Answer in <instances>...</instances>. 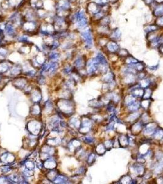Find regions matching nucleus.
I'll use <instances>...</instances> for the list:
<instances>
[{"instance_id":"f257e3e1","label":"nucleus","mask_w":163,"mask_h":184,"mask_svg":"<svg viewBox=\"0 0 163 184\" xmlns=\"http://www.w3.org/2000/svg\"><path fill=\"white\" fill-rule=\"evenodd\" d=\"M56 105L57 106L56 109L65 116H71L74 112V104L69 99H60Z\"/></svg>"},{"instance_id":"f03ea898","label":"nucleus","mask_w":163,"mask_h":184,"mask_svg":"<svg viewBox=\"0 0 163 184\" xmlns=\"http://www.w3.org/2000/svg\"><path fill=\"white\" fill-rule=\"evenodd\" d=\"M26 127L30 134L33 135H37L41 133V131L42 128V125L41 122L38 118L34 117V119L30 120L27 123Z\"/></svg>"},{"instance_id":"7ed1b4c3","label":"nucleus","mask_w":163,"mask_h":184,"mask_svg":"<svg viewBox=\"0 0 163 184\" xmlns=\"http://www.w3.org/2000/svg\"><path fill=\"white\" fill-rule=\"evenodd\" d=\"M80 38L82 41L85 44V47L89 49L93 45V31L90 28L87 27L80 31Z\"/></svg>"},{"instance_id":"20e7f679","label":"nucleus","mask_w":163,"mask_h":184,"mask_svg":"<svg viewBox=\"0 0 163 184\" xmlns=\"http://www.w3.org/2000/svg\"><path fill=\"white\" fill-rule=\"evenodd\" d=\"M20 29L17 28L12 23L6 21L4 25V34L5 38L8 37L12 39H15L19 34Z\"/></svg>"},{"instance_id":"39448f33","label":"nucleus","mask_w":163,"mask_h":184,"mask_svg":"<svg viewBox=\"0 0 163 184\" xmlns=\"http://www.w3.org/2000/svg\"><path fill=\"white\" fill-rule=\"evenodd\" d=\"M101 9H102V6L97 3L90 2L87 6L86 12L89 15L93 16L94 15L98 13L99 11L101 10Z\"/></svg>"},{"instance_id":"423d86ee","label":"nucleus","mask_w":163,"mask_h":184,"mask_svg":"<svg viewBox=\"0 0 163 184\" xmlns=\"http://www.w3.org/2000/svg\"><path fill=\"white\" fill-rule=\"evenodd\" d=\"M15 157L14 155L9 152H5L0 157V162L6 164H12L14 163Z\"/></svg>"},{"instance_id":"0eeeda50","label":"nucleus","mask_w":163,"mask_h":184,"mask_svg":"<svg viewBox=\"0 0 163 184\" xmlns=\"http://www.w3.org/2000/svg\"><path fill=\"white\" fill-rule=\"evenodd\" d=\"M92 126V122L88 118H85L82 120L79 128V131L82 134H87L91 130Z\"/></svg>"},{"instance_id":"6e6552de","label":"nucleus","mask_w":163,"mask_h":184,"mask_svg":"<svg viewBox=\"0 0 163 184\" xmlns=\"http://www.w3.org/2000/svg\"><path fill=\"white\" fill-rule=\"evenodd\" d=\"M30 94L31 96L30 99L34 104H35V103H39V102L42 100L41 92L37 89L32 90Z\"/></svg>"},{"instance_id":"1a4fd4ad","label":"nucleus","mask_w":163,"mask_h":184,"mask_svg":"<svg viewBox=\"0 0 163 184\" xmlns=\"http://www.w3.org/2000/svg\"><path fill=\"white\" fill-rule=\"evenodd\" d=\"M57 162L53 158H49L45 160L43 163V168L47 170L55 169L57 167Z\"/></svg>"},{"instance_id":"9d476101","label":"nucleus","mask_w":163,"mask_h":184,"mask_svg":"<svg viewBox=\"0 0 163 184\" xmlns=\"http://www.w3.org/2000/svg\"><path fill=\"white\" fill-rule=\"evenodd\" d=\"M14 85L19 89H25L28 85V80L26 78L18 77L14 80Z\"/></svg>"},{"instance_id":"9b49d317","label":"nucleus","mask_w":163,"mask_h":184,"mask_svg":"<svg viewBox=\"0 0 163 184\" xmlns=\"http://www.w3.org/2000/svg\"><path fill=\"white\" fill-rule=\"evenodd\" d=\"M28 6L35 10L43 8V0H27Z\"/></svg>"},{"instance_id":"f8f14e48","label":"nucleus","mask_w":163,"mask_h":184,"mask_svg":"<svg viewBox=\"0 0 163 184\" xmlns=\"http://www.w3.org/2000/svg\"><path fill=\"white\" fill-rule=\"evenodd\" d=\"M87 63L83 56H78L74 61V68L78 71L79 70H82L86 66Z\"/></svg>"},{"instance_id":"ddd939ff","label":"nucleus","mask_w":163,"mask_h":184,"mask_svg":"<svg viewBox=\"0 0 163 184\" xmlns=\"http://www.w3.org/2000/svg\"><path fill=\"white\" fill-rule=\"evenodd\" d=\"M41 112L42 109L40 105H39V103H35L33 106L31 107L30 114L34 117L37 118L38 117H39V116L41 114Z\"/></svg>"},{"instance_id":"4468645a","label":"nucleus","mask_w":163,"mask_h":184,"mask_svg":"<svg viewBox=\"0 0 163 184\" xmlns=\"http://www.w3.org/2000/svg\"><path fill=\"white\" fill-rule=\"evenodd\" d=\"M106 47L109 52L113 54L118 52V51H119L120 49L119 45L115 41H112V40H110V41H109L108 43H107Z\"/></svg>"},{"instance_id":"2eb2a0df","label":"nucleus","mask_w":163,"mask_h":184,"mask_svg":"<svg viewBox=\"0 0 163 184\" xmlns=\"http://www.w3.org/2000/svg\"><path fill=\"white\" fill-rule=\"evenodd\" d=\"M9 54V49L7 44H4L0 46V61L6 60Z\"/></svg>"},{"instance_id":"dca6fc26","label":"nucleus","mask_w":163,"mask_h":184,"mask_svg":"<svg viewBox=\"0 0 163 184\" xmlns=\"http://www.w3.org/2000/svg\"><path fill=\"white\" fill-rule=\"evenodd\" d=\"M153 14L156 17L163 15V3H158L153 8Z\"/></svg>"},{"instance_id":"f3484780","label":"nucleus","mask_w":163,"mask_h":184,"mask_svg":"<svg viewBox=\"0 0 163 184\" xmlns=\"http://www.w3.org/2000/svg\"><path fill=\"white\" fill-rule=\"evenodd\" d=\"M9 71L11 74V75L13 76H18L22 71V67L19 64L12 65V66L10 67Z\"/></svg>"},{"instance_id":"a211bd4d","label":"nucleus","mask_w":163,"mask_h":184,"mask_svg":"<svg viewBox=\"0 0 163 184\" xmlns=\"http://www.w3.org/2000/svg\"><path fill=\"white\" fill-rule=\"evenodd\" d=\"M31 43L30 44H23L21 46V47L19 50V52L22 55H26L29 54L31 51Z\"/></svg>"},{"instance_id":"6ab92c4d","label":"nucleus","mask_w":163,"mask_h":184,"mask_svg":"<svg viewBox=\"0 0 163 184\" xmlns=\"http://www.w3.org/2000/svg\"><path fill=\"white\" fill-rule=\"evenodd\" d=\"M12 66H10L9 63L6 60L0 61V73L3 74L8 72Z\"/></svg>"},{"instance_id":"aec40b11","label":"nucleus","mask_w":163,"mask_h":184,"mask_svg":"<svg viewBox=\"0 0 163 184\" xmlns=\"http://www.w3.org/2000/svg\"><path fill=\"white\" fill-rule=\"evenodd\" d=\"M60 58V54L56 50L50 51L47 54V60L52 61H58Z\"/></svg>"},{"instance_id":"412c9836","label":"nucleus","mask_w":163,"mask_h":184,"mask_svg":"<svg viewBox=\"0 0 163 184\" xmlns=\"http://www.w3.org/2000/svg\"><path fill=\"white\" fill-rule=\"evenodd\" d=\"M109 38L112 41H118L121 38V33L119 29H115L110 32L109 34Z\"/></svg>"},{"instance_id":"4be33fe9","label":"nucleus","mask_w":163,"mask_h":184,"mask_svg":"<svg viewBox=\"0 0 163 184\" xmlns=\"http://www.w3.org/2000/svg\"><path fill=\"white\" fill-rule=\"evenodd\" d=\"M61 143V140L58 137H52L49 138L47 140L46 144L52 147H55L56 146H59Z\"/></svg>"},{"instance_id":"5701e85b","label":"nucleus","mask_w":163,"mask_h":184,"mask_svg":"<svg viewBox=\"0 0 163 184\" xmlns=\"http://www.w3.org/2000/svg\"><path fill=\"white\" fill-rule=\"evenodd\" d=\"M69 182L68 177L61 174H58L57 177L53 182L54 183H67Z\"/></svg>"},{"instance_id":"b1692460","label":"nucleus","mask_w":163,"mask_h":184,"mask_svg":"<svg viewBox=\"0 0 163 184\" xmlns=\"http://www.w3.org/2000/svg\"><path fill=\"white\" fill-rule=\"evenodd\" d=\"M58 171L55 169H52L49 170L47 173L46 174V177L47 178V179L50 182H53L55 179V178L57 177V176L58 175Z\"/></svg>"},{"instance_id":"393cba45","label":"nucleus","mask_w":163,"mask_h":184,"mask_svg":"<svg viewBox=\"0 0 163 184\" xmlns=\"http://www.w3.org/2000/svg\"><path fill=\"white\" fill-rule=\"evenodd\" d=\"M131 94L134 97H137V98H142L144 95V89L143 88L137 87L135 88L132 90Z\"/></svg>"},{"instance_id":"a878e982","label":"nucleus","mask_w":163,"mask_h":184,"mask_svg":"<svg viewBox=\"0 0 163 184\" xmlns=\"http://www.w3.org/2000/svg\"><path fill=\"white\" fill-rule=\"evenodd\" d=\"M155 126H156V124L155 123H150L148 124L147 126H145L144 129V133L147 135H151L156 130Z\"/></svg>"},{"instance_id":"bb28decb","label":"nucleus","mask_w":163,"mask_h":184,"mask_svg":"<svg viewBox=\"0 0 163 184\" xmlns=\"http://www.w3.org/2000/svg\"><path fill=\"white\" fill-rule=\"evenodd\" d=\"M119 142L121 147H126L129 145V137L125 135H121L119 138Z\"/></svg>"},{"instance_id":"cd10ccee","label":"nucleus","mask_w":163,"mask_h":184,"mask_svg":"<svg viewBox=\"0 0 163 184\" xmlns=\"http://www.w3.org/2000/svg\"><path fill=\"white\" fill-rule=\"evenodd\" d=\"M134 171L139 176H142L144 173V166L140 164H135L134 165Z\"/></svg>"},{"instance_id":"c85d7f7f","label":"nucleus","mask_w":163,"mask_h":184,"mask_svg":"<svg viewBox=\"0 0 163 184\" xmlns=\"http://www.w3.org/2000/svg\"><path fill=\"white\" fill-rule=\"evenodd\" d=\"M139 61L137 60L136 59H134L132 56L128 55L126 57L125 59V63L128 65H132L135 64V63H137Z\"/></svg>"},{"instance_id":"c756f323","label":"nucleus","mask_w":163,"mask_h":184,"mask_svg":"<svg viewBox=\"0 0 163 184\" xmlns=\"http://www.w3.org/2000/svg\"><path fill=\"white\" fill-rule=\"evenodd\" d=\"M140 106V103L135 101L134 102L131 103V105H128V109L130 111H137L138 109H139Z\"/></svg>"},{"instance_id":"7c9ffc66","label":"nucleus","mask_w":163,"mask_h":184,"mask_svg":"<svg viewBox=\"0 0 163 184\" xmlns=\"http://www.w3.org/2000/svg\"><path fill=\"white\" fill-rule=\"evenodd\" d=\"M74 67L72 66L71 65L67 64L65 65L63 69V72L65 73V74H70L72 72L73 70H74Z\"/></svg>"},{"instance_id":"2f4dec72","label":"nucleus","mask_w":163,"mask_h":184,"mask_svg":"<svg viewBox=\"0 0 163 184\" xmlns=\"http://www.w3.org/2000/svg\"><path fill=\"white\" fill-rule=\"evenodd\" d=\"M105 147L104 146V144H99L96 148V152L98 154L100 155H103L105 152Z\"/></svg>"},{"instance_id":"473e14b6","label":"nucleus","mask_w":163,"mask_h":184,"mask_svg":"<svg viewBox=\"0 0 163 184\" xmlns=\"http://www.w3.org/2000/svg\"><path fill=\"white\" fill-rule=\"evenodd\" d=\"M70 124L74 128H80L81 122L76 118H73L70 120Z\"/></svg>"},{"instance_id":"72a5a7b5","label":"nucleus","mask_w":163,"mask_h":184,"mask_svg":"<svg viewBox=\"0 0 163 184\" xmlns=\"http://www.w3.org/2000/svg\"><path fill=\"white\" fill-rule=\"evenodd\" d=\"M44 109L46 112H51L53 110V106L52 104V102L48 101L47 102H46L44 105Z\"/></svg>"},{"instance_id":"f704fd0d","label":"nucleus","mask_w":163,"mask_h":184,"mask_svg":"<svg viewBox=\"0 0 163 184\" xmlns=\"http://www.w3.org/2000/svg\"><path fill=\"white\" fill-rule=\"evenodd\" d=\"M151 95V90L148 88L144 89V93L142 96L144 100H148Z\"/></svg>"},{"instance_id":"c9c22d12","label":"nucleus","mask_w":163,"mask_h":184,"mask_svg":"<svg viewBox=\"0 0 163 184\" xmlns=\"http://www.w3.org/2000/svg\"><path fill=\"white\" fill-rule=\"evenodd\" d=\"M153 135L156 139H160L163 137V130L161 129H158L156 131H155Z\"/></svg>"},{"instance_id":"e433bc0d","label":"nucleus","mask_w":163,"mask_h":184,"mask_svg":"<svg viewBox=\"0 0 163 184\" xmlns=\"http://www.w3.org/2000/svg\"><path fill=\"white\" fill-rule=\"evenodd\" d=\"M24 165L25 166V168L26 169H28L30 170H33L35 169V163L32 161H26L24 163Z\"/></svg>"},{"instance_id":"4c0bfd02","label":"nucleus","mask_w":163,"mask_h":184,"mask_svg":"<svg viewBox=\"0 0 163 184\" xmlns=\"http://www.w3.org/2000/svg\"><path fill=\"white\" fill-rule=\"evenodd\" d=\"M95 160H96V155H95L94 153H92L89 155V157L87 159V163L89 165H92L95 162Z\"/></svg>"},{"instance_id":"58836bf2","label":"nucleus","mask_w":163,"mask_h":184,"mask_svg":"<svg viewBox=\"0 0 163 184\" xmlns=\"http://www.w3.org/2000/svg\"><path fill=\"white\" fill-rule=\"evenodd\" d=\"M155 24L160 28H163V15L157 17L156 20H155Z\"/></svg>"},{"instance_id":"ea45409f","label":"nucleus","mask_w":163,"mask_h":184,"mask_svg":"<svg viewBox=\"0 0 163 184\" xmlns=\"http://www.w3.org/2000/svg\"><path fill=\"white\" fill-rule=\"evenodd\" d=\"M149 83H150V82H149L148 80L143 79L140 82V86L141 87H142L143 89L147 88V87H148V85H150Z\"/></svg>"},{"instance_id":"a19ab883","label":"nucleus","mask_w":163,"mask_h":184,"mask_svg":"<svg viewBox=\"0 0 163 184\" xmlns=\"http://www.w3.org/2000/svg\"><path fill=\"white\" fill-rule=\"evenodd\" d=\"M12 166H1V171L3 172V173H8V172H10L12 170Z\"/></svg>"},{"instance_id":"79ce46f5","label":"nucleus","mask_w":163,"mask_h":184,"mask_svg":"<svg viewBox=\"0 0 163 184\" xmlns=\"http://www.w3.org/2000/svg\"><path fill=\"white\" fill-rule=\"evenodd\" d=\"M118 54L119 56H123V57H126L127 56L129 55L128 52L126 49H119V50L118 51Z\"/></svg>"},{"instance_id":"37998d69","label":"nucleus","mask_w":163,"mask_h":184,"mask_svg":"<svg viewBox=\"0 0 163 184\" xmlns=\"http://www.w3.org/2000/svg\"><path fill=\"white\" fill-rule=\"evenodd\" d=\"M113 77H114V76H113V74H112V73H109L108 74H106L105 77H104V81L107 82H109L112 79H113Z\"/></svg>"},{"instance_id":"c03bdc74","label":"nucleus","mask_w":163,"mask_h":184,"mask_svg":"<svg viewBox=\"0 0 163 184\" xmlns=\"http://www.w3.org/2000/svg\"><path fill=\"white\" fill-rule=\"evenodd\" d=\"M104 144L105 148L108 149V150H110V149L112 148V147L113 146V142H112L111 140L107 141H105V142Z\"/></svg>"},{"instance_id":"a18cd8bd","label":"nucleus","mask_w":163,"mask_h":184,"mask_svg":"<svg viewBox=\"0 0 163 184\" xmlns=\"http://www.w3.org/2000/svg\"><path fill=\"white\" fill-rule=\"evenodd\" d=\"M121 181H123L125 183H132V179L130 177V176H124L123 177H122Z\"/></svg>"},{"instance_id":"49530a36","label":"nucleus","mask_w":163,"mask_h":184,"mask_svg":"<svg viewBox=\"0 0 163 184\" xmlns=\"http://www.w3.org/2000/svg\"><path fill=\"white\" fill-rule=\"evenodd\" d=\"M83 141L87 144H91V143H93V139L90 136H86L84 137Z\"/></svg>"},{"instance_id":"de8ad7c7","label":"nucleus","mask_w":163,"mask_h":184,"mask_svg":"<svg viewBox=\"0 0 163 184\" xmlns=\"http://www.w3.org/2000/svg\"><path fill=\"white\" fill-rule=\"evenodd\" d=\"M142 107L145 109H147L149 107L150 102L148 101V100H144V101L141 103Z\"/></svg>"},{"instance_id":"09e8293b","label":"nucleus","mask_w":163,"mask_h":184,"mask_svg":"<svg viewBox=\"0 0 163 184\" xmlns=\"http://www.w3.org/2000/svg\"><path fill=\"white\" fill-rule=\"evenodd\" d=\"M108 128V130H113L114 129V122H111V123H109V125H108V127H107Z\"/></svg>"},{"instance_id":"8fccbe9b","label":"nucleus","mask_w":163,"mask_h":184,"mask_svg":"<svg viewBox=\"0 0 163 184\" xmlns=\"http://www.w3.org/2000/svg\"><path fill=\"white\" fill-rule=\"evenodd\" d=\"M158 49L160 52L163 55V43L161 44L159 46H158Z\"/></svg>"},{"instance_id":"3c124183","label":"nucleus","mask_w":163,"mask_h":184,"mask_svg":"<svg viewBox=\"0 0 163 184\" xmlns=\"http://www.w3.org/2000/svg\"><path fill=\"white\" fill-rule=\"evenodd\" d=\"M3 79V74L0 73V84H1Z\"/></svg>"},{"instance_id":"603ef678","label":"nucleus","mask_w":163,"mask_h":184,"mask_svg":"<svg viewBox=\"0 0 163 184\" xmlns=\"http://www.w3.org/2000/svg\"><path fill=\"white\" fill-rule=\"evenodd\" d=\"M69 1L72 4H73V3H75L76 2H77V0H69Z\"/></svg>"}]
</instances>
